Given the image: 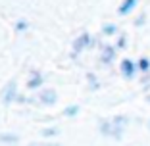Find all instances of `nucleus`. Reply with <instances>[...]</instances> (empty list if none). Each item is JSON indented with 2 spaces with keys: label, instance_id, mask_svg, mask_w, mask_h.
I'll return each mask as SVG.
<instances>
[{
  "label": "nucleus",
  "instance_id": "obj_17",
  "mask_svg": "<svg viewBox=\"0 0 150 146\" xmlns=\"http://www.w3.org/2000/svg\"><path fill=\"white\" fill-rule=\"evenodd\" d=\"M146 102H148V104H150V94H148V96H146Z\"/></svg>",
  "mask_w": 150,
  "mask_h": 146
},
{
  "label": "nucleus",
  "instance_id": "obj_4",
  "mask_svg": "<svg viewBox=\"0 0 150 146\" xmlns=\"http://www.w3.org/2000/svg\"><path fill=\"white\" fill-rule=\"evenodd\" d=\"M91 44H93V37L88 35V33H83L81 37H77V39H75L73 48H75V52H79V50L87 48V46H91Z\"/></svg>",
  "mask_w": 150,
  "mask_h": 146
},
{
  "label": "nucleus",
  "instance_id": "obj_8",
  "mask_svg": "<svg viewBox=\"0 0 150 146\" xmlns=\"http://www.w3.org/2000/svg\"><path fill=\"white\" fill-rule=\"evenodd\" d=\"M137 67H139V71H141V73H148V71H150V60H148L146 56L139 58V62H137Z\"/></svg>",
  "mask_w": 150,
  "mask_h": 146
},
{
  "label": "nucleus",
  "instance_id": "obj_15",
  "mask_svg": "<svg viewBox=\"0 0 150 146\" xmlns=\"http://www.w3.org/2000/svg\"><path fill=\"white\" fill-rule=\"evenodd\" d=\"M56 133H58L56 129H44V131H42V135H44V137H54Z\"/></svg>",
  "mask_w": 150,
  "mask_h": 146
},
{
  "label": "nucleus",
  "instance_id": "obj_9",
  "mask_svg": "<svg viewBox=\"0 0 150 146\" xmlns=\"http://www.w3.org/2000/svg\"><path fill=\"white\" fill-rule=\"evenodd\" d=\"M40 83H42V75H40V73H35V75L31 77V81L27 83V87H29V89H39Z\"/></svg>",
  "mask_w": 150,
  "mask_h": 146
},
{
  "label": "nucleus",
  "instance_id": "obj_1",
  "mask_svg": "<svg viewBox=\"0 0 150 146\" xmlns=\"http://www.w3.org/2000/svg\"><path fill=\"white\" fill-rule=\"evenodd\" d=\"M112 121V137L115 138V140H119V138L123 137V131L125 127L129 125V117H125V115H115Z\"/></svg>",
  "mask_w": 150,
  "mask_h": 146
},
{
  "label": "nucleus",
  "instance_id": "obj_12",
  "mask_svg": "<svg viewBox=\"0 0 150 146\" xmlns=\"http://www.w3.org/2000/svg\"><path fill=\"white\" fill-rule=\"evenodd\" d=\"M77 111H79V106H69L64 110V114L67 115V117H73V115H77Z\"/></svg>",
  "mask_w": 150,
  "mask_h": 146
},
{
  "label": "nucleus",
  "instance_id": "obj_3",
  "mask_svg": "<svg viewBox=\"0 0 150 146\" xmlns=\"http://www.w3.org/2000/svg\"><path fill=\"white\" fill-rule=\"evenodd\" d=\"M16 81H8L6 83V87H4V90H2V102L4 104H12V100H13V96H16Z\"/></svg>",
  "mask_w": 150,
  "mask_h": 146
},
{
  "label": "nucleus",
  "instance_id": "obj_13",
  "mask_svg": "<svg viewBox=\"0 0 150 146\" xmlns=\"http://www.w3.org/2000/svg\"><path fill=\"white\" fill-rule=\"evenodd\" d=\"M144 21H146V13H141V16L135 19V27H142V25H144Z\"/></svg>",
  "mask_w": 150,
  "mask_h": 146
},
{
  "label": "nucleus",
  "instance_id": "obj_5",
  "mask_svg": "<svg viewBox=\"0 0 150 146\" xmlns=\"http://www.w3.org/2000/svg\"><path fill=\"white\" fill-rule=\"evenodd\" d=\"M137 4H139V0H123L117 8V13L119 16H127V13H131L133 10L137 8Z\"/></svg>",
  "mask_w": 150,
  "mask_h": 146
},
{
  "label": "nucleus",
  "instance_id": "obj_2",
  "mask_svg": "<svg viewBox=\"0 0 150 146\" xmlns=\"http://www.w3.org/2000/svg\"><path fill=\"white\" fill-rule=\"evenodd\" d=\"M119 71H121V75L125 77V79H133V77L137 75V62H133V60H129V58H123L121 60V63H119Z\"/></svg>",
  "mask_w": 150,
  "mask_h": 146
},
{
  "label": "nucleus",
  "instance_id": "obj_10",
  "mask_svg": "<svg viewBox=\"0 0 150 146\" xmlns=\"http://www.w3.org/2000/svg\"><path fill=\"white\" fill-rule=\"evenodd\" d=\"M19 137L13 133H6V135H0V142H8V144H13V142H18Z\"/></svg>",
  "mask_w": 150,
  "mask_h": 146
},
{
  "label": "nucleus",
  "instance_id": "obj_7",
  "mask_svg": "<svg viewBox=\"0 0 150 146\" xmlns=\"http://www.w3.org/2000/svg\"><path fill=\"white\" fill-rule=\"evenodd\" d=\"M115 46H110V44H106L104 48H102V63H112L114 62V58H115Z\"/></svg>",
  "mask_w": 150,
  "mask_h": 146
},
{
  "label": "nucleus",
  "instance_id": "obj_14",
  "mask_svg": "<svg viewBox=\"0 0 150 146\" xmlns=\"http://www.w3.org/2000/svg\"><path fill=\"white\" fill-rule=\"evenodd\" d=\"M125 44H127V39H125V35H121L117 39V44H115V48H125Z\"/></svg>",
  "mask_w": 150,
  "mask_h": 146
},
{
  "label": "nucleus",
  "instance_id": "obj_11",
  "mask_svg": "<svg viewBox=\"0 0 150 146\" xmlns=\"http://www.w3.org/2000/svg\"><path fill=\"white\" fill-rule=\"evenodd\" d=\"M102 33H104V35H115V33H117V27H115L114 23H104V25H102Z\"/></svg>",
  "mask_w": 150,
  "mask_h": 146
},
{
  "label": "nucleus",
  "instance_id": "obj_16",
  "mask_svg": "<svg viewBox=\"0 0 150 146\" xmlns=\"http://www.w3.org/2000/svg\"><path fill=\"white\" fill-rule=\"evenodd\" d=\"M29 146H60V144H50V142H31Z\"/></svg>",
  "mask_w": 150,
  "mask_h": 146
},
{
  "label": "nucleus",
  "instance_id": "obj_18",
  "mask_svg": "<svg viewBox=\"0 0 150 146\" xmlns=\"http://www.w3.org/2000/svg\"><path fill=\"white\" fill-rule=\"evenodd\" d=\"M148 129H150V121H148Z\"/></svg>",
  "mask_w": 150,
  "mask_h": 146
},
{
  "label": "nucleus",
  "instance_id": "obj_6",
  "mask_svg": "<svg viewBox=\"0 0 150 146\" xmlns=\"http://www.w3.org/2000/svg\"><path fill=\"white\" fill-rule=\"evenodd\" d=\"M56 100H58V92L54 89H44L40 92V102L42 104H56Z\"/></svg>",
  "mask_w": 150,
  "mask_h": 146
}]
</instances>
